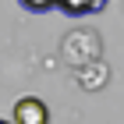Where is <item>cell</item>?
Listing matches in <instances>:
<instances>
[{"label":"cell","mask_w":124,"mask_h":124,"mask_svg":"<svg viewBox=\"0 0 124 124\" xmlns=\"http://www.w3.org/2000/svg\"><path fill=\"white\" fill-rule=\"evenodd\" d=\"M14 124H50V110L39 96H21L14 103Z\"/></svg>","instance_id":"1"},{"label":"cell","mask_w":124,"mask_h":124,"mask_svg":"<svg viewBox=\"0 0 124 124\" xmlns=\"http://www.w3.org/2000/svg\"><path fill=\"white\" fill-rule=\"evenodd\" d=\"M106 7V0H57V11H64L67 18H89Z\"/></svg>","instance_id":"2"},{"label":"cell","mask_w":124,"mask_h":124,"mask_svg":"<svg viewBox=\"0 0 124 124\" xmlns=\"http://www.w3.org/2000/svg\"><path fill=\"white\" fill-rule=\"evenodd\" d=\"M25 11H32V14H46V11L57 7V0H18Z\"/></svg>","instance_id":"3"},{"label":"cell","mask_w":124,"mask_h":124,"mask_svg":"<svg viewBox=\"0 0 124 124\" xmlns=\"http://www.w3.org/2000/svg\"><path fill=\"white\" fill-rule=\"evenodd\" d=\"M0 124H11V121H0Z\"/></svg>","instance_id":"4"}]
</instances>
